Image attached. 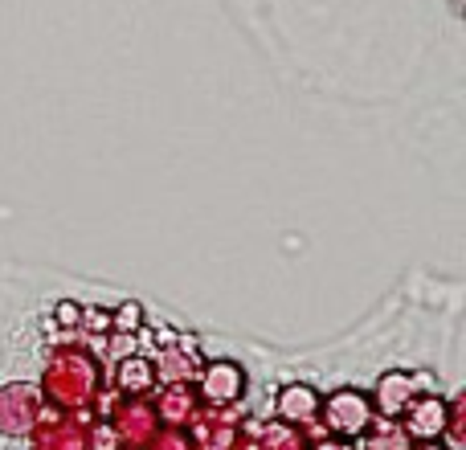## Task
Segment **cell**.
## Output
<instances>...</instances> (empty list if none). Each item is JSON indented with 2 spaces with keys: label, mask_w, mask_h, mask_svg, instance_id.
I'll return each instance as SVG.
<instances>
[{
  "label": "cell",
  "mask_w": 466,
  "mask_h": 450,
  "mask_svg": "<svg viewBox=\"0 0 466 450\" xmlns=\"http://www.w3.org/2000/svg\"><path fill=\"white\" fill-rule=\"evenodd\" d=\"M136 320H139V307L127 303V307L119 312V328H136Z\"/></svg>",
  "instance_id": "cell-8"
},
{
  "label": "cell",
  "mask_w": 466,
  "mask_h": 450,
  "mask_svg": "<svg viewBox=\"0 0 466 450\" xmlns=\"http://www.w3.org/2000/svg\"><path fill=\"white\" fill-rule=\"evenodd\" d=\"M413 397H418V381H413L410 373H389V377H380V385H377L380 414L397 418V414H405V405H410Z\"/></svg>",
  "instance_id": "cell-4"
},
{
  "label": "cell",
  "mask_w": 466,
  "mask_h": 450,
  "mask_svg": "<svg viewBox=\"0 0 466 450\" xmlns=\"http://www.w3.org/2000/svg\"><path fill=\"white\" fill-rule=\"evenodd\" d=\"M241 389H246V373H241V364H233V361H213L201 377V397L213 405L238 402Z\"/></svg>",
  "instance_id": "cell-2"
},
{
  "label": "cell",
  "mask_w": 466,
  "mask_h": 450,
  "mask_svg": "<svg viewBox=\"0 0 466 450\" xmlns=\"http://www.w3.org/2000/svg\"><path fill=\"white\" fill-rule=\"evenodd\" d=\"M405 426H410L413 438H421V443H434L438 435L446 430V405L438 402V397H413L410 405H405Z\"/></svg>",
  "instance_id": "cell-3"
},
{
  "label": "cell",
  "mask_w": 466,
  "mask_h": 450,
  "mask_svg": "<svg viewBox=\"0 0 466 450\" xmlns=\"http://www.w3.org/2000/svg\"><path fill=\"white\" fill-rule=\"evenodd\" d=\"M418 450H442V446H438V443H421Z\"/></svg>",
  "instance_id": "cell-9"
},
{
  "label": "cell",
  "mask_w": 466,
  "mask_h": 450,
  "mask_svg": "<svg viewBox=\"0 0 466 450\" xmlns=\"http://www.w3.org/2000/svg\"><path fill=\"white\" fill-rule=\"evenodd\" d=\"M319 450H348V446H336V443H328V446H319Z\"/></svg>",
  "instance_id": "cell-10"
},
{
  "label": "cell",
  "mask_w": 466,
  "mask_h": 450,
  "mask_svg": "<svg viewBox=\"0 0 466 450\" xmlns=\"http://www.w3.org/2000/svg\"><path fill=\"white\" fill-rule=\"evenodd\" d=\"M119 385L123 389H147L152 385V364L147 361H123L119 364Z\"/></svg>",
  "instance_id": "cell-6"
},
{
  "label": "cell",
  "mask_w": 466,
  "mask_h": 450,
  "mask_svg": "<svg viewBox=\"0 0 466 450\" xmlns=\"http://www.w3.org/2000/svg\"><path fill=\"white\" fill-rule=\"evenodd\" d=\"M279 414L287 422H311L315 414H319V397H315V389H307V385H287L279 397Z\"/></svg>",
  "instance_id": "cell-5"
},
{
  "label": "cell",
  "mask_w": 466,
  "mask_h": 450,
  "mask_svg": "<svg viewBox=\"0 0 466 450\" xmlns=\"http://www.w3.org/2000/svg\"><path fill=\"white\" fill-rule=\"evenodd\" d=\"M82 320V307L78 303H62L57 307V323H78Z\"/></svg>",
  "instance_id": "cell-7"
},
{
  "label": "cell",
  "mask_w": 466,
  "mask_h": 450,
  "mask_svg": "<svg viewBox=\"0 0 466 450\" xmlns=\"http://www.w3.org/2000/svg\"><path fill=\"white\" fill-rule=\"evenodd\" d=\"M323 418H328V426L336 430L339 438H356L369 430L372 422V405L364 394H356V389H339V394H331L328 402L319 405Z\"/></svg>",
  "instance_id": "cell-1"
}]
</instances>
